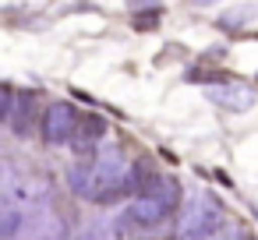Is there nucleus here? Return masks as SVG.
Here are the masks:
<instances>
[{"instance_id": "nucleus-7", "label": "nucleus", "mask_w": 258, "mask_h": 240, "mask_svg": "<svg viewBox=\"0 0 258 240\" xmlns=\"http://www.w3.org/2000/svg\"><path fill=\"white\" fill-rule=\"evenodd\" d=\"M4 124L15 134H29V127H32V96H22V103H15V110H11V117Z\"/></svg>"}, {"instance_id": "nucleus-9", "label": "nucleus", "mask_w": 258, "mask_h": 240, "mask_svg": "<svg viewBox=\"0 0 258 240\" xmlns=\"http://www.w3.org/2000/svg\"><path fill=\"white\" fill-rule=\"evenodd\" d=\"M240 240H254V236H240Z\"/></svg>"}, {"instance_id": "nucleus-2", "label": "nucleus", "mask_w": 258, "mask_h": 240, "mask_svg": "<svg viewBox=\"0 0 258 240\" xmlns=\"http://www.w3.org/2000/svg\"><path fill=\"white\" fill-rule=\"evenodd\" d=\"M226 222L223 205L212 194H195L177 219V240H212L216 229Z\"/></svg>"}, {"instance_id": "nucleus-6", "label": "nucleus", "mask_w": 258, "mask_h": 240, "mask_svg": "<svg viewBox=\"0 0 258 240\" xmlns=\"http://www.w3.org/2000/svg\"><path fill=\"white\" fill-rule=\"evenodd\" d=\"M103 138H106V120H103L99 113H85L71 145H75L82 155H89V152H99V148H103Z\"/></svg>"}, {"instance_id": "nucleus-3", "label": "nucleus", "mask_w": 258, "mask_h": 240, "mask_svg": "<svg viewBox=\"0 0 258 240\" xmlns=\"http://www.w3.org/2000/svg\"><path fill=\"white\" fill-rule=\"evenodd\" d=\"M166 208L159 205V201H152V198H135L124 212H120V219H117V229L127 236V233H149V229H159L163 222H166Z\"/></svg>"}, {"instance_id": "nucleus-8", "label": "nucleus", "mask_w": 258, "mask_h": 240, "mask_svg": "<svg viewBox=\"0 0 258 240\" xmlns=\"http://www.w3.org/2000/svg\"><path fill=\"white\" fill-rule=\"evenodd\" d=\"M159 18H163V8H156V4H152V8H138V15H135V29H145V32H149V29L159 25Z\"/></svg>"}, {"instance_id": "nucleus-1", "label": "nucleus", "mask_w": 258, "mask_h": 240, "mask_svg": "<svg viewBox=\"0 0 258 240\" xmlns=\"http://www.w3.org/2000/svg\"><path fill=\"white\" fill-rule=\"evenodd\" d=\"M71 187H75V194L96 198V201H120L124 194L135 191L131 166L117 145H103L96 155L78 163L71 170Z\"/></svg>"}, {"instance_id": "nucleus-4", "label": "nucleus", "mask_w": 258, "mask_h": 240, "mask_svg": "<svg viewBox=\"0 0 258 240\" xmlns=\"http://www.w3.org/2000/svg\"><path fill=\"white\" fill-rule=\"evenodd\" d=\"M78 124H82V117H78V110L71 103H53L43 113V138L50 145H68V141H75Z\"/></svg>"}, {"instance_id": "nucleus-5", "label": "nucleus", "mask_w": 258, "mask_h": 240, "mask_svg": "<svg viewBox=\"0 0 258 240\" xmlns=\"http://www.w3.org/2000/svg\"><path fill=\"white\" fill-rule=\"evenodd\" d=\"M209 99L230 113H244L254 106V89L251 85H240V82H223V85H209Z\"/></svg>"}]
</instances>
